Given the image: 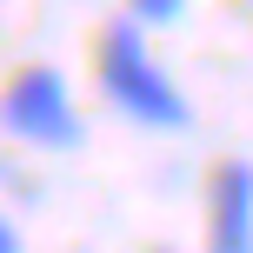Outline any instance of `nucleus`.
Returning <instances> with one entry per match:
<instances>
[{"mask_svg": "<svg viewBox=\"0 0 253 253\" xmlns=\"http://www.w3.org/2000/svg\"><path fill=\"white\" fill-rule=\"evenodd\" d=\"M153 253H173V247H153Z\"/></svg>", "mask_w": 253, "mask_h": 253, "instance_id": "obj_6", "label": "nucleus"}, {"mask_svg": "<svg viewBox=\"0 0 253 253\" xmlns=\"http://www.w3.org/2000/svg\"><path fill=\"white\" fill-rule=\"evenodd\" d=\"M100 87H107V100H114L126 120H140V126L173 133V126L193 120L187 93L167 80V67L153 60L147 34H140L133 20H114V27L100 34Z\"/></svg>", "mask_w": 253, "mask_h": 253, "instance_id": "obj_1", "label": "nucleus"}, {"mask_svg": "<svg viewBox=\"0 0 253 253\" xmlns=\"http://www.w3.org/2000/svg\"><path fill=\"white\" fill-rule=\"evenodd\" d=\"M0 126L27 147H80V114H74V93L53 67H27V74L7 80L0 93Z\"/></svg>", "mask_w": 253, "mask_h": 253, "instance_id": "obj_2", "label": "nucleus"}, {"mask_svg": "<svg viewBox=\"0 0 253 253\" xmlns=\"http://www.w3.org/2000/svg\"><path fill=\"white\" fill-rule=\"evenodd\" d=\"M207 253H253V167L227 160L207 187Z\"/></svg>", "mask_w": 253, "mask_h": 253, "instance_id": "obj_3", "label": "nucleus"}, {"mask_svg": "<svg viewBox=\"0 0 253 253\" xmlns=\"http://www.w3.org/2000/svg\"><path fill=\"white\" fill-rule=\"evenodd\" d=\"M126 13H133V27H167L187 13V0H126Z\"/></svg>", "mask_w": 253, "mask_h": 253, "instance_id": "obj_4", "label": "nucleus"}, {"mask_svg": "<svg viewBox=\"0 0 253 253\" xmlns=\"http://www.w3.org/2000/svg\"><path fill=\"white\" fill-rule=\"evenodd\" d=\"M0 253H20V227H13L7 213H0Z\"/></svg>", "mask_w": 253, "mask_h": 253, "instance_id": "obj_5", "label": "nucleus"}]
</instances>
